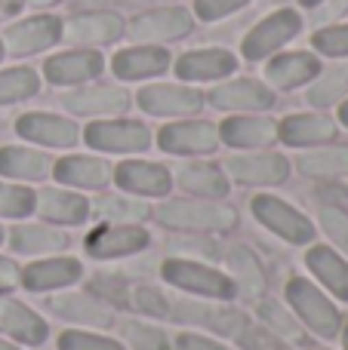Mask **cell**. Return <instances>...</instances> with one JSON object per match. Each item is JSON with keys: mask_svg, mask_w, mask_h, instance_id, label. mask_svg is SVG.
I'll return each mask as SVG.
<instances>
[{"mask_svg": "<svg viewBox=\"0 0 348 350\" xmlns=\"http://www.w3.org/2000/svg\"><path fill=\"white\" fill-rule=\"evenodd\" d=\"M151 218L164 228L179 234H225L238 228V212L225 200H201V197H164L151 209Z\"/></svg>", "mask_w": 348, "mask_h": 350, "instance_id": "1", "label": "cell"}, {"mask_svg": "<svg viewBox=\"0 0 348 350\" xmlns=\"http://www.w3.org/2000/svg\"><path fill=\"white\" fill-rule=\"evenodd\" d=\"M284 301H287V308L296 314V320L312 335H318V338H324V341L339 338L345 317H343V310H339V304L333 301L314 280L290 277L287 286H284Z\"/></svg>", "mask_w": 348, "mask_h": 350, "instance_id": "2", "label": "cell"}, {"mask_svg": "<svg viewBox=\"0 0 348 350\" xmlns=\"http://www.w3.org/2000/svg\"><path fill=\"white\" fill-rule=\"evenodd\" d=\"M160 277L170 286L182 289L185 295H197V298H216V301H234L238 292L234 283L225 271L213 267L210 261L201 258H182V255H173L160 265Z\"/></svg>", "mask_w": 348, "mask_h": 350, "instance_id": "3", "label": "cell"}, {"mask_svg": "<svg viewBox=\"0 0 348 350\" xmlns=\"http://www.w3.org/2000/svg\"><path fill=\"white\" fill-rule=\"evenodd\" d=\"M250 212L265 230L281 237L290 246H308L318 234L314 221L302 209H296L290 200L275 197V193H256L250 200Z\"/></svg>", "mask_w": 348, "mask_h": 350, "instance_id": "4", "label": "cell"}, {"mask_svg": "<svg viewBox=\"0 0 348 350\" xmlns=\"http://www.w3.org/2000/svg\"><path fill=\"white\" fill-rule=\"evenodd\" d=\"M170 320L201 326L213 335L238 338V332L247 326L250 317L232 308V301H216V298H170Z\"/></svg>", "mask_w": 348, "mask_h": 350, "instance_id": "5", "label": "cell"}, {"mask_svg": "<svg viewBox=\"0 0 348 350\" xmlns=\"http://www.w3.org/2000/svg\"><path fill=\"white\" fill-rule=\"evenodd\" d=\"M80 142L99 154H142L154 145V135L145 123L127 120V117H102L90 123L80 135Z\"/></svg>", "mask_w": 348, "mask_h": 350, "instance_id": "6", "label": "cell"}, {"mask_svg": "<svg viewBox=\"0 0 348 350\" xmlns=\"http://www.w3.org/2000/svg\"><path fill=\"white\" fill-rule=\"evenodd\" d=\"M154 145L164 154H173V157H207L222 142H219V126L216 123L182 117L176 123H166L154 135Z\"/></svg>", "mask_w": 348, "mask_h": 350, "instance_id": "7", "label": "cell"}, {"mask_svg": "<svg viewBox=\"0 0 348 350\" xmlns=\"http://www.w3.org/2000/svg\"><path fill=\"white\" fill-rule=\"evenodd\" d=\"M47 310L53 317L74 326H96V329H111L117 326V314L111 304H105L99 295H92L90 289H59L49 292Z\"/></svg>", "mask_w": 348, "mask_h": 350, "instance_id": "8", "label": "cell"}, {"mask_svg": "<svg viewBox=\"0 0 348 350\" xmlns=\"http://www.w3.org/2000/svg\"><path fill=\"white\" fill-rule=\"evenodd\" d=\"M151 234L145 224H99L86 234L84 249L90 258L96 261H117V258H133V255L145 252Z\"/></svg>", "mask_w": 348, "mask_h": 350, "instance_id": "9", "label": "cell"}, {"mask_svg": "<svg viewBox=\"0 0 348 350\" xmlns=\"http://www.w3.org/2000/svg\"><path fill=\"white\" fill-rule=\"evenodd\" d=\"M225 175L228 181H238L244 187H277L290 178V160L284 154L271 151H247V154H232L225 160Z\"/></svg>", "mask_w": 348, "mask_h": 350, "instance_id": "10", "label": "cell"}, {"mask_svg": "<svg viewBox=\"0 0 348 350\" xmlns=\"http://www.w3.org/2000/svg\"><path fill=\"white\" fill-rule=\"evenodd\" d=\"M114 185L117 191L142 200H164L173 191V172L164 163H154V160L127 157L114 166Z\"/></svg>", "mask_w": 348, "mask_h": 350, "instance_id": "11", "label": "cell"}, {"mask_svg": "<svg viewBox=\"0 0 348 350\" xmlns=\"http://www.w3.org/2000/svg\"><path fill=\"white\" fill-rule=\"evenodd\" d=\"M302 31V16L296 10H277L271 16H265L250 34L244 37V55L250 62H262L269 55H275L281 46H287L296 34Z\"/></svg>", "mask_w": 348, "mask_h": 350, "instance_id": "12", "label": "cell"}, {"mask_svg": "<svg viewBox=\"0 0 348 350\" xmlns=\"http://www.w3.org/2000/svg\"><path fill=\"white\" fill-rule=\"evenodd\" d=\"M16 133L18 139H25L34 148H55V151H65V148H74L84 135V129L74 120L59 114H47V111H31V114H22L16 120Z\"/></svg>", "mask_w": 348, "mask_h": 350, "instance_id": "13", "label": "cell"}, {"mask_svg": "<svg viewBox=\"0 0 348 350\" xmlns=\"http://www.w3.org/2000/svg\"><path fill=\"white\" fill-rule=\"evenodd\" d=\"M139 108L151 117H191L203 108L201 90H191L185 83H151L142 86L136 96Z\"/></svg>", "mask_w": 348, "mask_h": 350, "instance_id": "14", "label": "cell"}, {"mask_svg": "<svg viewBox=\"0 0 348 350\" xmlns=\"http://www.w3.org/2000/svg\"><path fill=\"white\" fill-rule=\"evenodd\" d=\"M339 135V123L336 117L324 114V111H308V114H290L277 123V142L287 148H299V151H308V148L318 145H330Z\"/></svg>", "mask_w": 348, "mask_h": 350, "instance_id": "15", "label": "cell"}, {"mask_svg": "<svg viewBox=\"0 0 348 350\" xmlns=\"http://www.w3.org/2000/svg\"><path fill=\"white\" fill-rule=\"evenodd\" d=\"M6 243L16 255L28 258H47V255H62L71 246V237L49 221H18L6 230Z\"/></svg>", "mask_w": 348, "mask_h": 350, "instance_id": "16", "label": "cell"}, {"mask_svg": "<svg viewBox=\"0 0 348 350\" xmlns=\"http://www.w3.org/2000/svg\"><path fill=\"white\" fill-rule=\"evenodd\" d=\"M84 277V265L74 255H47L22 267V286L28 292H59L71 289Z\"/></svg>", "mask_w": 348, "mask_h": 350, "instance_id": "17", "label": "cell"}, {"mask_svg": "<svg viewBox=\"0 0 348 350\" xmlns=\"http://www.w3.org/2000/svg\"><path fill=\"white\" fill-rule=\"evenodd\" d=\"M53 178L74 191H105L108 185H114V166L92 154H68L55 160Z\"/></svg>", "mask_w": 348, "mask_h": 350, "instance_id": "18", "label": "cell"}, {"mask_svg": "<svg viewBox=\"0 0 348 350\" xmlns=\"http://www.w3.org/2000/svg\"><path fill=\"white\" fill-rule=\"evenodd\" d=\"M62 37V22L55 16H31L22 22L10 25L0 37L3 43V53L10 55H34L49 49L53 43H59Z\"/></svg>", "mask_w": 348, "mask_h": 350, "instance_id": "19", "label": "cell"}, {"mask_svg": "<svg viewBox=\"0 0 348 350\" xmlns=\"http://www.w3.org/2000/svg\"><path fill=\"white\" fill-rule=\"evenodd\" d=\"M34 212L40 215V221H49V224H86L92 215V200H86L80 191L74 187H40L37 191V203H34Z\"/></svg>", "mask_w": 348, "mask_h": 350, "instance_id": "20", "label": "cell"}, {"mask_svg": "<svg viewBox=\"0 0 348 350\" xmlns=\"http://www.w3.org/2000/svg\"><path fill=\"white\" fill-rule=\"evenodd\" d=\"M191 28H195V22H191V16L182 6H164V10H151L136 16L123 28V34H129L139 43H158V40H179Z\"/></svg>", "mask_w": 348, "mask_h": 350, "instance_id": "21", "label": "cell"}, {"mask_svg": "<svg viewBox=\"0 0 348 350\" xmlns=\"http://www.w3.org/2000/svg\"><path fill=\"white\" fill-rule=\"evenodd\" d=\"M210 102L219 111H234V114H256V111H269L275 105V90L265 86L262 80L240 77L228 80V83L216 86L210 92Z\"/></svg>", "mask_w": 348, "mask_h": 350, "instance_id": "22", "label": "cell"}, {"mask_svg": "<svg viewBox=\"0 0 348 350\" xmlns=\"http://www.w3.org/2000/svg\"><path fill=\"white\" fill-rule=\"evenodd\" d=\"M55 160L47 151L31 145H6L0 148V178L18 181V185H40L53 178Z\"/></svg>", "mask_w": 348, "mask_h": 350, "instance_id": "23", "label": "cell"}, {"mask_svg": "<svg viewBox=\"0 0 348 350\" xmlns=\"http://www.w3.org/2000/svg\"><path fill=\"white\" fill-rule=\"evenodd\" d=\"M306 267L330 298L348 304V258L324 243H308Z\"/></svg>", "mask_w": 348, "mask_h": 350, "instance_id": "24", "label": "cell"}, {"mask_svg": "<svg viewBox=\"0 0 348 350\" xmlns=\"http://www.w3.org/2000/svg\"><path fill=\"white\" fill-rule=\"evenodd\" d=\"M173 187L185 193V197H201V200H225L232 191L225 170L210 160H191L182 163L173 172Z\"/></svg>", "mask_w": 348, "mask_h": 350, "instance_id": "25", "label": "cell"}, {"mask_svg": "<svg viewBox=\"0 0 348 350\" xmlns=\"http://www.w3.org/2000/svg\"><path fill=\"white\" fill-rule=\"evenodd\" d=\"M219 142L238 151H265L277 142V123L259 114H234L219 126Z\"/></svg>", "mask_w": 348, "mask_h": 350, "instance_id": "26", "label": "cell"}, {"mask_svg": "<svg viewBox=\"0 0 348 350\" xmlns=\"http://www.w3.org/2000/svg\"><path fill=\"white\" fill-rule=\"evenodd\" d=\"M105 71V59L96 49H68L43 62V74L55 86H77L96 80Z\"/></svg>", "mask_w": 348, "mask_h": 350, "instance_id": "27", "label": "cell"}, {"mask_svg": "<svg viewBox=\"0 0 348 350\" xmlns=\"http://www.w3.org/2000/svg\"><path fill=\"white\" fill-rule=\"evenodd\" d=\"M222 261H225V273L232 277L234 283V292L250 301H259L269 289V277H265V267L262 261L253 255V249L247 246H228L222 249Z\"/></svg>", "mask_w": 348, "mask_h": 350, "instance_id": "28", "label": "cell"}, {"mask_svg": "<svg viewBox=\"0 0 348 350\" xmlns=\"http://www.w3.org/2000/svg\"><path fill=\"white\" fill-rule=\"evenodd\" d=\"M62 105L77 117H117L129 111L133 96L121 86H90V90L68 92Z\"/></svg>", "mask_w": 348, "mask_h": 350, "instance_id": "29", "label": "cell"}, {"mask_svg": "<svg viewBox=\"0 0 348 350\" xmlns=\"http://www.w3.org/2000/svg\"><path fill=\"white\" fill-rule=\"evenodd\" d=\"M0 332H6L12 341L18 345L37 347L49 338V326L34 308L22 301H12V298H0Z\"/></svg>", "mask_w": 348, "mask_h": 350, "instance_id": "30", "label": "cell"}, {"mask_svg": "<svg viewBox=\"0 0 348 350\" xmlns=\"http://www.w3.org/2000/svg\"><path fill=\"white\" fill-rule=\"evenodd\" d=\"M176 77L188 83H207V80H222L234 74L238 62L228 49H191V53L176 59Z\"/></svg>", "mask_w": 348, "mask_h": 350, "instance_id": "31", "label": "cell"}, {"mask_svg": "<svg viewBox=\"0 0 348 350\" xmlns=\"http://www.w3.org/2000/svg\"><path fill=\"white\" fill-rule=\"evenodd\" d=\"M123 18L114 12H80L68 25H62V37L86 46H108L123 34Z\"/></svg>", "mask_w": 348, "mask_h": 350, "instance_id": "32", "label": "cell"}, {"mask_svg": "<svg viewBox=\"0 0 348 350\" xmlns=\"http://www.w3.org/2000/svg\"><path fill=\"white\" fill-rule=\"evenodd\" d=\"M170 65H173V59L166 49L154 46V43H139V46L121 49L114 55V62H111V71L121 80H145V77L164 74Z\"/></svg>", "mask_w": 348, "mask_h": 350, "instance_id": "33", "label": "cell"}, {"mask_svg": "<svg viewBox=\"0 0 348 350\" xmlns=\"http://www.w3.org/2000/svg\"><path fill=\"white\" fill-rule=\"evenodd\" d=\"M321 74V59L314 53H284L275 55L265 68V80L271 90H296V86L312 83Z\"/></svg>", "mask_w": 348, "mask_h": 350, "instance_id": "34", "label": "cell"}, {"mask_svg": "<svg viewBox=\"0 0 348 350\" xmlns=\"http://www.w3.org/2000/svg\"><path fill=\"white\" fill-rule=\"evenodd\" d=\"M296 170H299L306 178H318V181H333L348 175V145H318L308 148L296 157Z\"/></svg>", "mask_w": 348, "mask_h": 350, "instance_id": "35", "label": "cell"}, {"mask_svg": "<svg viewBox=\"0 0 348 350\" xmlns=\"http://www.w3.org/2000/svg\"><path fill=\"white\" fill-rule=\"evenodd\" d=\"M92 215L105 224H145L151 218V203L123 191L117 193L102 191V197L92 200Z\"/></svg>", "mask_w": 348, "mask_h": 350, "instance_id": "36", "label": "cell"}, {"mask_svg": "<svg viewBox=\"0 0 348 350\" xmlns=\"http://www.w3.org/2000/svg\"><path fill=\"white\" fill-rule=\"evenodd\" d=\"M308 105L314 108H333V105L345 102L348 98V65H336L330 71H321L318 77L308 83V92H306Z\"/></svg>", "mask_w": 348, "mask_h": 350, "instance_id": "37", "label": "cell"}, {"mask_svg": "<svg viewBox=\"0 0 348 350\" xmlns=\"http://www.w3.org/2000/svg\"><path fill=\"white\" fill-rule=\"evenodd\" d=\"M117 329L123 335V347L129 345V350H173L170 335L154 320H123Z\"/></svg>", "mask_w": 348, "mask_h": 350, "instance_id": "38", "label": "cell"}, {"mask_svg": "<svg viewBox=\"0 0 348 350\" xmlns=\"http://www.w3.org/2000/svg\"><path fill=\"white\" fill-rule=\"evenodd\" d=\"M37 191L18 181H0V221H22V218L34 215Z\"/></svg>", "mask_w": 348, "mask_h": 350, "instance_id": "39", "label": "cell"}, {"mask_svg": "<svg viewBox=\"0 0 348 350\" xmlns=\"http://www.w3.org/2000/svg\"><path fill=\"white\" fill-rule=\"evenodd\" d=\"M314 228H321L330 240L336 252L348 258V209L343 203H318V215H314Z\"/></svg>", "mask_w": 348, "mask_h": 350, "instance_id": "40", "label": "cell"}, {"mask_svg": "<svg viewBox=\"0 0 348 350\" xmlns=\"http://www.w3.org/2000/svg\"><path fill=\"white\" fill-rule=\"evenodd\" d=\"M37 90H40V80H37V74L31 68H6V71H0V108L25 102V98L37 96Z\"/></svg>", "mask_w": 348, "mask_h": 350, "instance_id": "41", "label": "cell"}, {"mask_svg": "<svg viewBox=\"0 0 348 350\" xmlns=\"http://www.w3.org/2000/svg\"><path fill=\"white\" fill-rule=\"evenodd\" d=\"M259 320H262V326L269 329V332L281 335V338H299V320H296V314L287 308V301H271V298H259Z\"/></svg>", "mask_w": 348, "mask_h": 350, "instance_id": "42", "label": "cell"}, {"mask_svg": "<svg viewBox=\"0 0 348 350\" xmlns=\"http://www.w3.org/2000/svg\"><path fill=\"white\" fill-rule=\"evenodd\" d=\"M55 345H59V350H127L123 341L102 332H92V329H65L55 338Z\"/></svg>", "mask_w": 348, "mask_h": 350, "instance_id": "43", "label": "cell"}, {"mask_svg": "<svg viewBox=\"0 0 348 350\" xmlns=\"http://www.w3.org/2000/svg\"><path fill=\"white\" fill-rule=\"evenodd\" d=\"M129 308H136L142 317H151V320H170V298L158 286H136V289H129Z\"/></svg>", "mask_w": 348, "mask_h": 350, "instance_id": "44", "label": "cell"}, {"mask_svg": "<svg viewBox=\"0 0 348 350\" xmlns=\"http://www.w3.org/2000/svg\"><path fill=\"white\" fill-rule=\"evenodd\" d=\"M312 46L327 59H348V22L318 28L312 34Z\"/></svg>", "mask_w": 348, "mask_h": 350, "instance_id": "45", "label": "cell"}, {"mask_svg": "<svg viewBox=\"0 0 348 350\" xmlns=\"http://www.w3.org/2000/svg\"><path fill=\"white\" fill-rule=\"evenodd\" d=\"M234 341H238V345L244 347V350H296L287 338H281V335L269 332L262 323H250V320H247V326L240 329Z\"/></svg>", "mask_w": 348, "mask_h": 350, "instance_id": "46", "label": "cell"}, {"mask_svg": "<svg viewBox=\"0 0 348 350\" xmlns=\"http://www.w3.org/2000/svg\"><path fill=\"white\" fill-rule=\"evenodd\" d=\"M86 289L111 308H129V283L121 273H99V280H90Z\"/></svg>", "mask_w": 348, "mask_h": 350, "instance_id": "47", "label": "cell"}, {"mask_svg": "<svg viewBox=\"0 0 348 350\" xmlns=\"http://www.w3.org/2000/svg\"><path fill=\"white\" fill-rule=\"evenodd\" d=\"M250 0H195V12L203 22H216V18H225L232 12L244 10Z\"/></svg>", "mask_w": 348, "mask_h": 350, "instance_id": "48", "label": "cell"}, {"mask_svg": "<svg viewBox=\"0 0 348 350\" xmlns=\"http://www.w3.org/2000/svg\"><path fill=\"white\" fill-rule=\"evenodd\" d=\"M173 350H228L219 338L213 335H201V332H179L173 338Z\"/></svg>", "mask_w": 348, "mask_h": 350, "instance_id": "49", "label": "cell"}, {"mask_svg": "<svg viewBox=\"0 0 348 350\" xmlns=\"http://www.w3.org/2000/svg\"><path fill=\"white\" fill-rule=\"evenodd\" d=\"M22 286V267L12 255H0V295H10Z\"/></svg>", "mask_w": 348, "mask_h": 350, "instance_id": "50", "label": "cell"}, {"mask_svg": "<svg viewBox=\"0 0 348 350\" xmlns=\"http://www.w3.org/2000/svg\"><path fill=\"white\" fill-rule=\"evenodd\" d=\"M348 12V0H324V3L314 6V18L318 22H333V18L345 16Z\"/></svg>", "mask_w": 348, "mask_h": 350, "instance_id": "51", "label": "cell"}, {"mask_svg": "<svg viewBox=\"0 0 348 350\" xmlns=\"http://www.w3.org/2000/svg\"><path fill=\"white\" fill-rule=\"evenodd\" d=\"M336 123H339V126H345V129H348V98H345V102H339V111H336Z\"/></svg>", "mask_w": 348, "mask_h": 350, "instance_id": "52", "label": "cell"}, {"mask_svg": "<svg viewBox=\"0 0 348 350\" xmlns=\"http://www.w3.org/2000/svg\"><path fill=\"white\" fill-rule=\"evenodd\" d=\"M25 6V0H0V10L3 12H18Z\"/></svg>", "mask_w": 348, "mask_h": 350, "instance_id": "53", "label": "cell"}, {"mask_svg": "<svg viewBox=\"0 0 348 350\" xmlns=\"http://www.w3.org/2000/svg\"><path fill=\"white\" fill-rule=\"evenodd\" d=\"M339 341H343V350H348V320L343 323V332H339Z\"/></svg>", "mask_w": 348, "mask_h": 350, "instance_id": "54", "label": "cell"}, {"mask_svg": "<svg viewBox=\"0 0 348 350\" xmlns=\"http://www.w3.org/2000/svg\"><path fill=\"white\" fill-rule=\"evenodd\" d=\"M25 3H28V6H53L55 0H25Z\"/></svg>", "mask_w": 348, "mask_h": 350, "instance_id": "55", "label": "cell"}, {"mask_svg": "<svg viewBox=\"0 0 348 350\" xmlns=\"http://www.w3.org/2000/svg\"><path fill=\"white\" fill-rule=\"evenodd\" d=\"M299 3H302V6H308V10H314V6L324 3V0H299Z\"/></svg>", "mask_w": 348, "mask_h": 350, "instance_id": "56", "label": "cell"}, {"mask_svg": "<svg viewBox=\"0 0 348 350\" xmlns=\"http://www.w3.org/2000/svg\"><path fill=\"white\" fill-rule=\"evenodd\" d=\"M0 350H18L16 345H10V341H0Z\"/></svg>", "mask_w": 348, "mask_h": 350, "instance_id": "57", "label": "cell"}, {"mask_svg": "<svg viewBox=\"0 0 348 350\" xmlns=\"http://www.w3.org/2000/svg\"><path fill=\"white\" fill-rule=\"evenodd\" d=\"M3 243H6V228L0 224V246H3Z\"/></svg>", "mask_w": 348, "mask_h": 350, "instance_id": "58", "label": "cell"}, {"mask_svg": "<svg viewBox=\"0 0 348 350\" xmlns=\"http://www.w3.org/2000/svg\"><path fill=\"white\" fill-rule=\"evenodd\" d=\"M0 59H3V43H0Z\"/></svg>", "mask_w": 348, "mask_h": 350, "instance_id": "59", "label": "cell"}, {"mask_svg": "<svg viewBox=\"0 0 348 350\" xmlns=\"http://www.w3.org/2000/svg\"><path fill=\"white\" fill-rule=\"evenodd\" d=\"M314 350H330V347H314Z\"/></svg>", "mask_w": 348, "mask_h": 350, "instance_id": "60", "label": "cell"}]
</instances>
